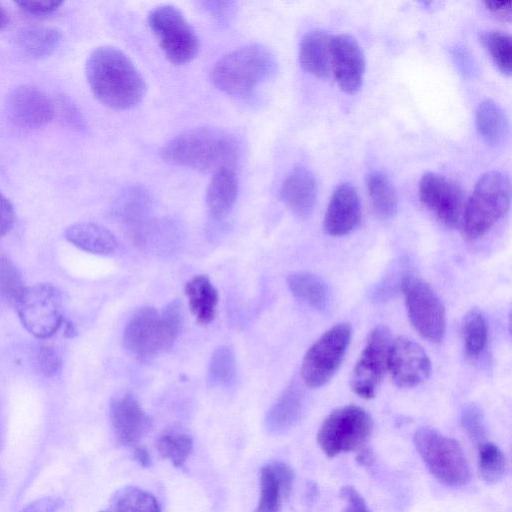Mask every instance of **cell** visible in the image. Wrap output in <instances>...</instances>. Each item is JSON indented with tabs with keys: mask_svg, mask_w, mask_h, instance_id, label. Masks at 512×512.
<instances>
[{
	"mask_svg": "<svg viewBox=\"0 0 512 512\" xmlns=\"http://www.w3.org/2000/svg\"><path fill=\"white\" fill-rule=\"evenodd\" d=\"M86 79L95 98L114 110L138 105L146 94V82L132 60L120 49L105 45L87 58Z\"/></svg>",
	"mask_w": 512,
	"mask_h": 512,
	"instance_id": "6da1fadb",
	"label": "cell"
},
{
	"mask_svg": "<svg viewBox=\"0 0 512 512\" xmlns=\"http://www.w3.org/2000/svg\"><path fill=\"white\" fill-rule=\"evenodd\" d=\"M160 154L173 165L215 172L235 168L242 156V143L226 129L202 126L174 136L163 145Z\"/></svg>",
	"mask_w": 512,
	"mask_h": 512,
	"instance_id": "7a4b0ae2",
	"label": "cell"
},
{
	"mask_svg": "<svg viewBox=\"0 0 512 512\" xmlns=\"http://www.w3.org/2000/svg\"><path fill=\"white\" fill-rule=\"evenodd\" d=\"M182 323L183 311L178 300L171 301L161 312L154 307H142L127 322L123 344L139 360L149 361L172 347Z\"/></svg>",
	"mask_w": 512,
	"mask_h": 512,
	"instance_id": "3957f363",
	"label": "cell"
},
{
	"mask_svg": "<svg viewBox=\"0 0 512 512\" xmlns=\"http://www.w3.org/2000/svg\"><path fill=\"white\" fill-rule=\"evenodd\" d=\"M276 60L261 44H248L221 57L211 70V81L223 93L237 98L250 96L272 76Z\"/></svg>",
	"mask_w": 512,
	"mask_h": 512,
	"instance_id": "277c9868",
	"label": "cell"
},
{
	"mask_svg": "<svg viewBox=\"0 0 512 512\" xmlns=\"http://www.w3.org/2000/svg\"><path fill=\"white\" fill-rule=\"evenodd\" d=\"M511 185L508 176L489 171L476 182L465 202L461 226L466 238L477 239L486 234L510 207Z\"/></svg>",
	"mask_w": 512,
	"mask_h": 512,
	"instance_id": "5b68a950",
	"label": "cell"
},
{
	"mask_svg": "<svg viewBox=\"0 0 512 512\" xmlns=\"http://www.w3.org/2000/svg\"><path fill=\"white\" fill-rule=\"evenodd\" d=\"M413 441L428 471L439 482L461 487L470 481L469 463L456 440L435 429L422 427L415 432Z\"/></svg>",
	"mask_w": 512,
	"mask_h": 512,
	"instance_id": "8992f818",
	"label": "cell"
},
{
	"mask_svg": "<svg viewBox=\"0 0 512 512\" xmlns=\"http://www.w3.org/2000/svg\"><path fill=\"white\" fill-rule=\"evenodd\" d=\"M373 421L362 407L346 405L333 410L322 422L317 442L327 457L359 450L369 439Z\"/></svg>",
	"mask_w": 512,
	"mask_h": 512,
	"instance_id": "52a82bcc",
	"label": "cell"
},
{
	"mask_svg": "<svg viewBox=\"0 0 512 512\" xmlns=\"http://www.w3.org/2000/svg\"><path fill=\"white\" fill-rule=\"evenodd\" d=\"M147 23L171 63L183 65L197 56L199 38L183 12L175 5L156 6L149 12Z\"/></svg>",
	"mask_w": 512,
	"mask_h": 512,
	"instance_id": "ba28073f",
	"label": "cell"
},
{
	"mask_svg": "<svg viewBox=\"0 0 512 512\" xmlns=\"http://www.w3.org/2000/svg\"><path fill=\"white\" fill-rule=\"evenodd\" d=\"M15 308L24 328L39 339L51 337L64 322V295L52 284L25 287Z\"/></svg>",
	"mask_w": 512,
	"mask_h": 512,
	"instance_id": "9c48e42d",
	"label": "cell"
},
{
	"mask_svg": "<svg viewBox=\"0 0 512 512\" xmlns=\"http://www.w3.org/2000/svg\"><path fill=\"white\" fill-rule=\"evenodd\" d=\"M349 323H338L327 330L306 352L301 377L311 388L325 385L340 367L351 341Z\"/></svg>",
	"mask_w": 512,
	"mask_h": 512,
	"instance_id": "30bf717a",
	"label": "cell"
},
{
	"mask_svg": "<svg viewBox=\"0 0 512 512\" xmlns=\"http://www.w3.org/2000/svg\"><path fill=\"white\" fill-rule=\"evenodd\" d=\"M401 287L413 327L428 341L439 343L445 333V310L437 294L428 283L413 275L405 276Z\"/></svg>",
	"mask_w": 512,
	"mask_h": 512,
	"instance_id": "8fae6325",
	"label": "cell"
},
{
	"mask_svg": "<svg viewBox=\"0 0 512 512\" xmlns=\"http://www.w3.org/2000/svg\"><path fill=\"white\" fill-rule=\"evenodd\" d=\"M390 344V331L386 326H377L370 332L350 380L352 391L359 397L375 396L387 370Z\"/></svg>",
	"mask_w": 512,
	"mask_h": 512,
	"instance_id": "7c38bea8",
	"label": "cell"
},
{
	"mask_svg": "<svg viewBox=\"0 0 512 512\" xmlns=\"http://www.w3.org/2000/svg\"><path fill=\"white\" fill-rule=\"evenodd\" d=\"M422 204L444 225L461 226L464 212V194L461 187L444 175L428 172L422 176L418 186Z\"/></svg>",
	"mask_w": 512,
	"mask_h": 512,
	"instance_id": "4fadbf2b",
	"label": "cell"
},
{
	"mask_svg": "<svg viewBox=\"0 0 512 512\" xmlns=\"http://www.w3.org/2000/svg\"><path fill=\"white\" fill-rule=\"evenodd\" d=\"M387 369L394 383L401 388H411L424 382L431 373V361L425 350L405 337L391 341Z\"/></svg>",
	"mask_w": 512,
	"mask_h": 512,
	"instance_id": "5bb4252c",
	"label": "cell"
},
{
	"mask_svg": "<svg viewBox=\"0 0 512 512\" xmlns=\"http://www.w3.org/2000/svg\"><path fill=\"white\" fill-rule=\"evenodd\" d=\"M330 70L339 88L354 94L362 86L365 58L357 40L349 34L332 36L330 45Z\"/></svg>",
	"mask_w": 512,
	"mask_h": 512,
	"instance_id": "9a60e30c",
	"label": "cell"
},
{
	"mask_svg": "<svg viewBox=\"0 0 512 512\" xmlns=\"http://www.w3.org/2000/svg\"><path fill=\"white\" fill-rule=\"evenodd\" d=\"M153 199L142 185H129L123 189L113 206L114 216L125 226L136 242H142L152 226Z\"/></svg>",
	"mask_w": 512,
	"mask_h": 512,
	"instance_id": "2e32d148",
	"label": "cell"
},
{
	"mask_svg": "<svg viewBox=\"0 0 512 512\" xmlns=\"http://www.w3.org/2000/svg\"><path fill=\"white\" fill-rule=\"evenodd\" d=\"M9 115L12 120L27 128H39L54 117V105L50 98L36 87L22 85L8 97Z\"/></svg>",
	"mask_w": 512,
	"mask_h": 512,
	"instance_id": "e0dca14e",
	"label": "cell"
},
{
	"mask_svg": "<svg viewBox=\"0 0 512 512\" xmlns=\"http://www.w3.org/2000/svg\"><path fill=\"white\" fill-rule=\"evenodd\" d=\"M361 218L360 200L355 188L342 183L335 188L327 206L323 228L331 236H344L353 231Z\"/></svg>",
	"mask_w": 512,
	"mask_h": 512,
	"instance_id": "ac0fdd59",
	"label": "cell"
},
{
	"mask_svg": "<svg viewBox=\"0 0 512 512\" xmlns=\"http://www.w3.org/2000/svg\"><path fill=\"white\" fill-rule=\"evenodd\" d=\"M110 419L117 439L125 445L137 443L151 426L150 418L137 399L128 393L112 400Z\"/></svg>",
	"mask_w": 512,
	"mask_h": 512,
	"instance_id": "d6986e66",
	"label": "cell"
},
{
	"mask_svg": "<svg viewBox=\"0 0 512 512\" xmlns=\"http://www.w3.org/2000/svg\"><path fill=\"white\" fill-rule=\"evenodd\" d=\"M280 197L296 216L302 219L309 217L317 198V183L313 173L303 166L293 168L282 182Z\"/></svg>",
	"mask_w": 512,
	"mask_h": 512,
	"instance_id": "ffe728a7",
	"label": "cell"
},
{
	"mask_svg": "<svg viewBox=\"0 0 512 512\" xmlns=\"http://www.w3.org/2000/svg\"><path fill=\"white\" fill-rule=\"evenodd\" d=\"M292 469L283 462H272L260 472V498L254 512H279L282 501L291 492Z\"/></svg>",
	"mask_w": 512,
	"mask_h": 512,
	"instance_id": "44dd1931",
	"label": "cell"
},
{
	"mask_svg": "<svg viewBox=\"0 0 512 512\" xmlns=\"http://www.w3.org/2000/svg\"><path fill=\"white\" fill-rule=\"evenodd\" d=\"M238 189L239 183L234 169L223 168L214 172L205 196L212 218L221 220L230 213L236 202Z\"/></svg>",
	"mask_w": 512,
	"mask_h": 512,
	"instance_id": "7402d4cb",
	"label": "cell"
},
{
	"mask_svg": "<svg viewBox=\"0 0 512 512\" xmlns=\"http://www.w3.org/2000/svg\"><path fill=\"white\" fill-rule=\"evenodd\" d=\"M332 35L315 29L303 35L299 44V63L303 70L318 78L330 72V45Z\"/></svg>",
	"mask_w": 512,
	"mask_h": 512,
	"instance_id": "603a6c76",
	"label": "cell"
},
{
	"mask_svg": "<svg viewBox=\"0 0 512 512\" xmlns=\"http://www.w3.org/2000/svg\"><path fill=\"white\" fill-rule=\"evenodd\" d=\"M64 235L74 246L93 254L106 255L117 248L115 236L105 227L91 222L72 224Z\"/></svg>",
	"mask_w": 512,
	"mask_h": 512,
	"instance_id": "cb8c5ba5",
	"label": "cell"
},
{
	"mask_svg": "<svg viewBox=\"0 0 512 512\" xmlns=\"http://www.w3.org/2000/svg\"><path fill=\"white\" fill-rule=\"evenodd\" d=\"M303 394L295 386H289L268 410L265 418L267 430L273 434H282L291 429L301 417Z\"/></svg>",
	"mask_w": 512,
	"mask_h": 512,
	"instance_id": "d4e9b609",
	"label": "cell"
},
{
	"mask_svg": "<svg viewBox=\"0 0 512 512\" xmlns=\"http://www.w3.org/2000/svg\"><path fill=\"white\" fill-rule=\"evenodd\" d=\"M184 291L196 321L203 326L211 323L215 316L219 294L209 277L194 276L186 283Z\"/></svg>",
	"mask_w": 512,
	"mask_h": 512,
	"instance_id": "484cf974",
	"label": "cell"
},
{
	"mask_svg": "<svg viewBox=\"0 0 512 512\" xmlns=\"http://www.w3.org/2000/svg\"><path fill=\"white\" fill-rule=\"evenodd\" d=\"M365 186L375 215L388 220L398 210V197L395 187L381 171H371L366 175Z\"/></svg>",
	"mask_w": 512,
	"mask_h": 512,
	"instance_id": "4316f807",
	"label": "cell"
},
{
	"mask_svg": "<svg viewBox=\"0 0 512 512\" xmlns=\"http://www.w3.org/2000/svg\"><path fill=\"white\" fill-rule=\"evenodd\" d=\"M476 127L489 145L501 144L508 135V119L503 109L492 100L481 102L476 110Z\"/></svg>",
	"mask_w": 512,
	"mask_h": 512,
	"instance_id": "83f0119b",
	"label": "cell"
},
{
	"mask_svg": "<svg viewBox=\"0 0 512 512\" xmlns=\"http://www.w3.org/2000/svg\"><path fill=\"white\" fill-rule=\"evenodd\" d=\"M287 284L298 300L318 310L327 307L329 290L319 276L310 272H295L288 276Z\"/></svg>",
	"mask_w": 512,
	"mask_h": 512,
	"instance_id": "f1b7e54d",
	"label": "cell"
},
{
	"mask_svg": "<svg viewBox=\"0 0 512 512\" xmlns=\"http://www.w3.org/2000/svg\"><path fill=\"white\" fill-rule=\"evenodd\" d=\"M61 37V32L56 28L32 26L19 32L17 42L27 56L42 59L56 49Z\"/></svg>",
	"mask_w": 512,
	"mask_h": 512,
	"instance_id": "f546056e",
	"label": "cell"
},
{
	"mask_svg": "<svg viewBox=\"0 0 512 512\" xmlns=\"http://www.w3.org/2000/svg\"><path fill=\"white\" fill-rule=\"evenodd\" d=\"M105 512H161V508L151 493L135 486H126L115 492Z\"/></svg>",
	"mask_w": 512,
	"mask_h": 512,
	"instance_id": "4dcf8cb0",
	"label": "cell"
},
{
	"mask_svg": "<svg viewBox=\"0 0 512 512\" xmlns=\"http://www.w3.org/2000/svg\"><path fill=\"white\" fill-rule=\"evenodd\" d=\"M477 464L481 478L488 484L500 481L507 471V460L504 453L491 442L479 444Z\"/></svg>",
	"mask_w": 512,
	"mask_h": 512,
	"instance_id": "1f68e13d",
	"label": "cell"
},
{
	"mask_svg": "<svg viewBox=\"0 0 512 512\" xmlns=\"http://www.w3.org/2000/svg\"><path fill=\"white\" fill-rule=\"evenodd\" d=\"M462 335L466 354L469 357L480 355L487 342V324L477 308L469 310L464 316Z\"/></svg>",
	"mask_w": 512,
	"mask_h": 512,
	"instance_id": "d6a6232c",
	"label": "cell"
},
{
	"mask_svg": "<svg viewBox=\"0 0 512 512\" xmlns=\"http://www.w3.org/2000/svg\"><path fill=\"white\" fill-rule=\"evenodd\" d=\"M482 43L493 63L505 75L512 71L511 36L503 31L492 30L482 35Z\"/></svg>",
	"mask_w": 512,
	"mask_h": 512,
	"instance_id": "836d02e7",
	"label": "cell"
},
{
	"mask_svg": "<svg viewBox=\"0 0 512 512\" xmlns=\"http://www.w3.org/2000/svg\"><path fill=\"white\" fill-rule=\"evenodd\" d=\"M25 287L15 264L7 257L0 256V306H15Z\"/></svg>",
	"mask_w": 512,
	"mask_h": 512,
	"instance_id": "e575fe53",
	"label": "cell"
},
{
	"mask_svg": "<svg viewBox=\"0 0 512 512\" xmlns=\"http://www.w3.org/2000/svg\"><path fill=\"white\" fill-rule=\"evenodd\" d=\"M157 448L162 457L168 459L174 466H182L193 448L192 438L182 432H167L158 442Z\"/></svg>",
	"mask_w": 512,
	"mask_h": 512,
	"instance_id": "d590c367",
	"label": "cell"
},
{
	"mask_svg": "<svg viewBox=\"0 0 512 512\" xmlns=\"http://www.w3.org/2000/svg\"><path fill=\"white\" fill-rule=\"evenodd\" d=\"M209 381L214 386H229L236 376V362L232 350L222 346L211 356L209 364Z\"/></svg>",
	"mask_w": 512,
	"mask_h": 512,
	"instance_id": "8d00e7d4",
	"label": "cell"
},
{
	"mask_svg": "<svg viewBox=\"0 0 512 512\" xmlns=\"http://www.w3.org/2000/svg\"><path fill=\"white\" fill-rule=\"evenodd\" d=\"M461 425L470 439L478 444L483 443L486 428L481 410L475 405L466 406L461 414Z\"/></svg>",
	"mask_w": 512,
	"mask_h": 512,
	"instance_id": "74e56055",
	"label": "cell"
},
{
	"mask_svg": "<svg viewBox=\"0 0 512 512\" xmlns=\"http://www.w3.org/2000/svg\"><path fill=\"white\" fill-rule=\"evenodd\" d=\"M35 362L38 370L46 377H52L61 368V357L54 347L40 346L35 354Z\"/></svg>",
	"mask_w": 512,
	"mask_h": 512,
	"instance_id": "f35d334b",
	"label": "cell"
},
{
	"mask_svg": "<svg viewBox=\"0 0 512 512\" xmlns=\"http://www.w3.org/2000/svg\"><path fill=\"white\" fill-rule=\"evenodd\" d=\"M345 503L343 512H371L362 495L353 486H344L339 492Z\"/></svg>",
	"mask_w": 512,
	"mask_h": 512,
	"instance_id": "ab89813d",
	"label": "cell"
},
{
	"mask_svg": "<svg viewBox=\"0 0 512 512\" xmlns=\"http://www.w3.org/2000/svg\"><path fill=\"white\" fill-rule=\"evenodd\" d=\"M16 4L31 15L44 16L56 11L62 1H18Z\"/></svg>",
	"mask_w": 512,
	"mask_h": 512,
	"instance_id": "60d3db41",
	"label": "cell"
},
{
	"mask_svg": "<svg viewBox=\"0 0 512 512\" xmlns=\"http://www.w3.org/2000/svg\"><path fill=\"white\" fill-rule=\"evenodd\" d=\"M202 5L213 18L219 21L228 19L234 10V2L230 1H205Z\"/></svg>",
	"mask_w": 512,
	"mask_h": 512,
	"instance_id": "b9f144b4",
	"label": "cell"
},
{
	"mask_svg": "<svg viewBox=\"0 0 512 512\" xmlns=\"http://www.w3.org/2000/svg\"><path fill=\"white\" fill-rule=\"evenodd\" d=\"M63 502L55 497H43L28 504L21 512H59Z\"/></svg>",
	"mask_w": 512,
	"mask_h": 512,
	"instance_id": "7bdbcfd3",
	"label": "cell"
},
{
	"mask_svg": "<svg viewBox=\"0 0 512 512\" xmlns=\"http://www.w3.org/2000/svg\"><path fill=\"white\" fill-rule=\"evenodd\" d=\"M14 218L15 214L11 202L0 192V236L10 231Z\"/></svg>",
	"mask_w": 512,
	"mask_h": 512,
	"instance_id": "ee69618b",
	"label": "cell"
},
{
	"mask_svg": "<svg viewBox=\"0 0 512 512\" xmlns=\"http://www.w3.org/2000/svg\"><path fill=\"white\" fill-rule=\"evenodd\" d=\"M485 7L495 16L503 20L511 19L510 1H485Z\"/></svg>",
	"mask_w": 512,
	"mask_h": 512,
	"instance_id": "f6af8a7d",
	"label": "cell"
},
{
	"mask_svg": "<svg viewBox=\"0 0 512 512\" xmlns=\"http://www.w3.org/2000/svg\"><path fill=\"white\" fill-rule=\"evenodd\" d=\"M356 461L358 464L363 466L370 465L374 460L373 451L370 448L362 447L358 450Z\"/></svg>",
	"mask_w": 512,
	"mask_h": 512,
	"instance_id": "bcb514c9",
	"label": "cell"
},
{
	"mask_svg": "<svg viewBox=\"0 0 512 512\" xmlns=\"http://www.w3.org/2000/svg\"><path fill=\"white\" fill-rule=\"evenodd\" d=\"M134 458L140 465H142L144 467H148L151 464V460H150V456H149L148 452L142 447L135 448Z\"/></svg>",
	"mask_w": 512,
	"mask_h": 512,
	"instance_id": "7dc6e473",
	"label": "cell"
},
{
	"mask_svg": "<svg viewBox=\"0 0 512 512\" xmlns=\"http://www.w3.org/2000/svg\"><path fill=\"white\" fill-rule=\"evenodd\" d=\"M9 24V17L6 11L0 6V30L6 28Z\"/></svg>",
	"mask_w": 512,
	"mask_h": 512,
	"instance_id": "c3c4849f",
	"label": "cell"
},
{
	"mask_svg": "<svg viewBox=\"0 0 512 512\" xmlns=\"http://www.w3.org/2000/svg\"><path fill=\"white\" fill-rule=\"evenodd\" d=\"M63 324L65 325V335L68 337H73L76 334V329L73 324L71 322H65V320Z\"/></svg>",
	"mask_w": 512,
	"mask_h": 512,
	"instance_id": "681fc988",
	"label": "cell"
}]
</instances>
